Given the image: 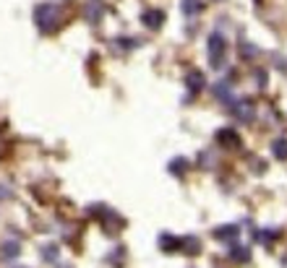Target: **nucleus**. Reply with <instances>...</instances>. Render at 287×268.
<instances>
[{
    "label": "nucleus",
    "mask_w": 287,
    "mask_h": 268,
    "mask_svg": "<svg viewBox=\"0 0 287 268\" xmlns=\"http://www.w3.org/2000/svg\"><path fill=\"white\" fill-rule=\"evenodd\" d=\"M34 21H37L39 32L50 34V32H55L58 24H60V8H58L55 3H42V6H37V11H34Z\"/></svg>",
    "instance_id": "1"
},
{
    "label": "nucleus",
    "mask_w": 287,
    "mask_h": 268,
    "mask_svg": "<svg viewBox=\"0 0 287 268\" xmlns=\"http://www.w3.org/2000/svg\"><path fill=\"white\" fill-rule=\"evenodd\" d=\"M206 50H209V63L212 68H222L225 57H227V39L222 34H212L206 39Z\"/></svg>",
    "instance_id": "2"
},
{
    "label": "nucleus",
    "mask_w": 287,
    "mask_h": 268,
    "mask_svg": "<svg viewBox=\"0 0 287 268\" xmlns=\"http://www.w3.org/2000/svg\"><path fill=\"white\" fill-rule=\"evenodd\" d=\"M230 109H232V115H235L240 123H251V120H253V104H251L248 99H235V102L230 104Z\"/></svg>",
    "instance_id": "3"
},
{
    "label": "nucleus",
    "mask_w": 287,
    "mask_h": 268,
    "mask_svg": "<svg viewBox=\"0 0 287 268\" xmlns=\"http://www.w3.org/2000/svg\"><path fill=\"white\" fill-rule=\"evenodd\" d=\"M141 24H144L146 29H160V26L165 24V13H162V11H146V13L141 16Z\"/></svg>",
    "instance_id": "4"
},
{
    "label": "nucleus",
    "mask_w": 287,
    "mask_h": 268,
    "mask_svg": "<svg viewBox=\"0 0 287 268\" xmlns=\"http://www.w3.org/2000/svg\"><path fill=\"white\" fill-rule=\"evenodd\" d=\"M186 86L191 88V92L196 94V92H201V88L206 86V81H204V76L198 73V71H191L188 76H186Z\"/></svg>",
    "instance_id": "5"
},
{
    "label": "nucleus",
    "mask_w": 287,
    "mask_h": 268,
    "mask_svg": "<svg viewBox=\"0 0 287 268\" xmlns=\"http://www.w3.org/2000/svg\"><path fill=\"white\" fill-rule=\"evenodd\" d=\"M217 138H219V143H222V146H238V133L235 130H230V128H222V130H219L217 133Z\"/></svg>",
    "instance_id": "6"
},
{
    "label": "nucleus",
    "mask_w": 287,
    "mask_h": 268,
    "mask_svg": "<svg viewBox=\"0 0 287 268\" xmlns=\"http://www.w3.org/2000/svg\"><path fill=\"white\" fill-rule=\"evenodd\" d=\"M201 8H204L201 0H183V13H186L188 18H196L198 13H201Z\"/></svg>",
    "instance_id": "7"
},
{
    "label": "nucleus",
    "mask_w": 287,
    "mask_h": 268,
    "mask_svg": "<svg viewBox=\"0 0 287 268\" xmlns=\"http://www.w3.org/2000/svg\"><path fill=\"white\" fill-rule=\"evenodd\" d=\"M214 94H217V99H219V102H225V104H232V102H235V97H232V92H230V86H227V83H217Z\"/></svg>",
    "instance_id": "8"
},
{
    "label": "nucleus",
    "mask_w": 287,
    "mask_h": 268,
    "mask_svg": "<svg viewBox=\"0 0 287 268\" xmlns=\"http://www.w3.org/2000/svg\"><path fill=\"white\" fill-rule=\"evenodd\" d=\"M0 250H3V258L6 260H11V258H16L21 253V245L16 240H8V242H3V248H0Z\"/></svg>",
    "instance_id": "9"
},
{
    "label": "nucleus",
    "mask_w": 287,
    "mask_h": 268,
    "mask_svg": "<svg viewBox=\"0 0 287 268\" xmlns=\"http://www.w3.org/2000/svg\"><path fill=\"white\" fill-rule=\"evenodd\" d=\"M272 154L277 156V159H287V138H277L274 143H272Z\"/></svg>",
    "instance_id": "10"
},
{
    "label": "nucleus",
    "mask_w": 287,
    "mask_h": 268,
    "mask_svg": "<svg viewBox=\"0 0 287 268\" xmlns=\"http://www.w3.org/2000/svg\"><path fill=\"white\" fill-rule=\"evenodd\" d=\"M99 16H102V6L97 3V0H92V3L86 6V18H89L92 24H97V21H99Z\"/></svg>",
    "instance_id": "11"
},
{
    "label": "nucleus",
    "mask_w": 287,
    "mask_h": 268,
    "mask_svg": "<svg viewBox=\"0 0 287 268\" xmlns=\"http://www.w3.org/2000/svg\"><path fill=\"white\" fill-rule=\"evenodd\" d=\"M235 234H238V227H219L214 232L217 240H235Z\"/></svg>",
    "instance_id": "12"
},
{
    "label": "nucleus",
    "mask_w": 287,
    "mask_h": 268,
    "mask_svg": "<svg viewBox=\"0 0 287 268\" xmlns=\"http://www.w3.org/2000/svg\"><path fill=\"white\" fill-rule=\"evenodd\" d=\"M186 167H188L186 159H172V162H170V172H172V174H183Z\"/></svg>",
    "instance_id": "13"
},
{
    "label": "nucleus",
    "mask_w": 287,
    "mask_h": 268,
    "mask_svg": "<svg viewBox=\"0 0 287 268\" xmlns=\"http://www.w3.org/2000/svg\"><path fill=\"white\" fill-rule=\"evenodd\" d=\"M183 250H186V253H191V255H196V253H198V240H196V237L183 240Z\"/></svg>",
    "instance_id": "14"
},
{
    "label": "nucleus",
    "mask_w": 287,
    "mask_h": 268,
    "mask_svg": "<svg viewBox=\"0 0 287 268\" xmlns=\"http://www.w3.org/2000/svg\"><path fill=\"white\" fill-rule=\"evenodd\" d=\"M160 248H162V250H175V248H178V242H175L170 234H162V237H160Z\"/></svg>",
    "instance_id": "15"
},
{
    "label": "nucleus",
    "mask_w": 287,
    "mask_h": 268,
    "mask_svg": "<svg viewBox=\"0 0 287 268\" xmlns=\"http://www.w3.org/2000/svg\"><path fill=\"white\" fill-rule=\"evenodd\" d=\"M42 253H45V260H55L58 248H55V245H45V248H42Z\"/></svg>",
    "instance_id": "16"
},
{
    "label": "nucleus",
    "mask_w": 287,
    "mask_h": 268,
    "mask_svg": "<svg viewBox=\"0 0 287 268\" xmlns=\"http://www.w3.org/2000/svg\"><path fill=\"white\" fill-rule=\"evenodd\" d=\"M232 255H235V260H246V258H248V250H243V248H235V250H232Z\"/></svg>",
    "instance_id": "17"
},
{
    "label": "nucleus",
    "mask_w": 287,
    "mask_h": 268,
    "mask_svg": "<svg viewBox=\"0 0 287 268\" xmlns=\"http://www.w3.org/2000/svg\"><path fill=\"white\" fill-rule=\"evenodd\" d=\"M6 198H11V188L6 183H0V200H6Z\"/></svg>",
    "instance_id": "18"
}]
</instances>
